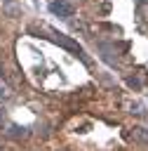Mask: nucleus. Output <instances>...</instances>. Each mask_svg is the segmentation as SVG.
<instances>
[{
	"label": "nucleus",
	"mask_w": 148,
	"mask_h": 151,
	"mask_svg": "<svg viewBox=\"0 0 148 151\" xmlns=\"http://www.w3.org/2000/svg\"><path fill=\"white\" fill-rule=\"evenodd\" d=\"M52 40H54L56 45H61V47H66V50L75 52V54H78V57H80V59H82V61L87 64V57H85L82 47H80V45H78L75 40H70V38H68V35H63V33H54V38H52Z\"/></svg>",
	"instance_id": "1"
},
{
	"label": "nucleus",
	"mask_w": 148,
	"mask_h": 151,
	"mask_svg": "<svg viewBox=\"0 0 148 151\" xmlns=\"http://www.w3.org/2000/svg\"><path fill=\"white\" fill-rule=\"evenodd\" d=\"M49 12L59 14L61 19H68V17H73V7H70L66 0H54V2H49Z\"/></svg>",
	"instance_id": "2"
}]
</instances>
